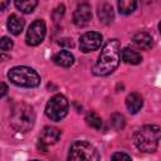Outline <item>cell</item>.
<instances>
[{
    "label": "cell",
    "instance_id": "1",
    "mask_svg": "<svg viewBox=\"0 0 161 161\" xmlns=\"http://www.w3.org/2000/svg\"><path fill=\"white\" fill-rule=\"evenodd\" d=\"M119 42L117 39L108 40L103 49L101 50V54L98 57V60L93 65V73L96 75H108L111 74L119 64L121 57H119Z\"/></svg>",
    "mask_w": 161,
    "mask_h": 161
},
{
    "label": "cell",
    "instance_id": "2",
    "mask_svg": "<svg viewBox=\"0 0 161 161\" xmlns=\"http://www.w3.org/2000/svg\"><path fill=\"white\" fill-rule=\"evenodd\" d=\"M10 123L18 132L30 131L35 123V113L33 111V107L24 102L14 104L10 113Z\"/></svg>",
    "mask_w": 161,
    "mask_h": 161
},
{
    "label": "cell",
    "instance_id": "3",
    "mask_svg": "<svg viewBox=\"0 0 161 161\" xmlns=\"http://www.w3.org/2000/svg\"><path fill=\"white\" fill-rule=\"evenodd\" d=\"M160 141V127L157 125H147L137 130L133 135L135 146L142 152H155Z\"/></svg>",
    "mask_w": 161,
    "mask_h": 161
},
{
    "label": "cell",
    "instance_id": "4",
    "mask_svg": "<svg viewBox=\"0 0 161 161\" xmlns=\"http://www.w3.org/2000/svg\"><path fill=\"white\" fill-rule=\"evenodd\" d=\"M8 78L16 86L20 87H26V88H31V87H36L40 83V77L39 74L29 67H14L9 70L8 73Z\"/></svg>",
    "mask_w": 161,
    "mask_h": 161
},
{
    "label": "cell",
    "instance_id": "5",
    "mask_svg": "<svg viewBox=\"0 0 161 161\" xmlns=\"http://www.w3.org/2000/svg\"><path fill=\"white\" fill-rule=\"evenodd\" d=\"M68 161H99V153L89 142L75 141L69 148Z\"/></svg>",
    "mask_w": 161,
    "mask_h": 161
},
{
    "label": "cell",
    "instance_id": "6",
    "mask_svg": "<svg viewBox=\"0 0 161 161\" xmlns=\"http://www.w3.org/2000/svg\"><path fill=\"white\" fill-rule=\"evenodd\" d=\"M68 113V101L63 94L53 96L45 107V114L52 121H60Z\"/></svg>",
    "mask_w": 161,
    "mask_h": 161
},
{
    "label": "cell",
    "instance_id": "7",
    "mask_svg": "<svg viewBox=\"0 0 161 161\" xmlns=\"http://www.w3.org/2000/svg\"><path fill=\"white\" fill-rule=\"evenodd\" d=\"M45 31H47V28H45V24L43 20L38 19V20L33 21L26 33V38H25L26 44L31 45V47L40 44L45 36Z\"/></svg>",
    "mask_w": 161,
    "mask_h": 161
},
{
    "label": "cell",
    "instance_id": "8",
    "mask_svg": "<svg viewBox=\"0 0 161 161\" xmlns=\"http://www.w3.org/2000/svg\"><path fill=\"white\" fill-rule=\"evenodd\" d=\"M102 43V35L97 31H88L84 33L79 38V48L82 52L88 53L92 50H97L101 47Z\"/></svg>",
    "mask_w": 161,
    "mask_h": 161
},
{
    "label": "cell",
    "instance_id": "9",
    "mask_svg": "<svg viewBox=\"0 0 161 161\" xmlns=\"http://www.w3.org/2000/svg\"><path fill=\"white\" fill-rule=\"evenodd\" d=\"M92 18V9H91V5L87 4V3H82L79 4L75 10H74V14H73V21L77 26H84L89 23Z\"/></svg>",
    "mask_w": 161,
    "mask_h": 161
},
{
    "label": "cell",
    "instance_id": "10",
    "mask_svg": "<svg viewBox=\"0 0 161 161\" xmlns=\"http://www.w3.org/2000/svg\"><path fill=\"white\" fill-rule=\"evenodd\" d=\"M60 137V131L57 128V127H52V126H48V127H44V130L42 131V135H40V143L42 145H53L55 143Z\"/></svg>",
    "mask_w": 161,
    "mask_h": 161
},
{
    "label": "cell",
    "instance_id": "11",
    "mask_svg": "<svg viewBox=\"0 0 161 161\" xmlns=\"http://www.w3.org/2000/svg\"><path fill=\"white\" fill-rule=\"evenodd\" d=\"M97 14H98L99 21H101L102 24H104V25L111 24L112 20H113V18H114L113 8H112V5L108 4V3H103L102 5H99Z\"/></svg>",
    "mask_w": 161,
    "mask_h": 161
},
{
    "label": "cell",
    "instance_id": "12",
    "mask_svg": "<svg viewBox=\"0 0 161 161\" xmlns=\"http://www.w3.org/2000/svg\"><path fill=\"white\" fill-rule=\"evenodd\" d=\"M132 40H133V43H135L138 48L145 49V50L152 48V45H153V39H152V36H151L148 33H145V31L136 33V34L133 35Z\"/></svg>",
    "mask_w": 161,
    "mask_h": 161
},
{
    "label": "cell",
    "instance_id": "13",
    "mask_svg": "<svg viewBox=\"0 0 161 161\" xmlns=\"http://www.w3.org/2000/svg\"><path fill=\"white\" fill-rule=\"evenodd\" d=\"M142 104H143V99H142L141 94H138V93H136V92L128 94L127 98H126V107H127V109H128L131 113L138 112V111L141 109Z\"/></svg>",
    "mask_w": 161,
    "mask_h": 161
},
{
    "label": "cell",
    "instance_id": "14",
    "mask_svg": "<svg viewBox=\"0 0 161 161\" xmlns=\"http://www.w3.org/2000/svg\"><path fill=\"white\" fill-rule=\"evenodd\" d=\"M119 57L125 63H128V64H138L142 60L141 54L131 48H123L119 53Z\"/></svg>",
    "mask_w": 161,
    "mask_h": 161
},
{
    "label": "cell",
    "instance_id": "15",
    "mask_svg": "<svg viewBox=\"0 0 161 161\" xmlns=\"http://www.w3.org/2000/svg\"><path fill=\"white\" fill-rule=\"evenodd\" d=\"M8 29L11 34L19 35L24 29V20L21 18H19L18 15H15V14L10 15L9 19H8Z\"/></svg>",
    "mask_w": 161,
    "mask_h": 161
},
{
    "label": "cell",
    "instance_id": "16",
    "mask_svg": "<svg viewBox=\"0 0 161 161\" xmlns=\"http://www.w3.org/2000/svg\"><path fill=\"white\" fill-rule=\"evenodd\" d=\"M53 60H54L55 64H58L60 67H64V68H68V67H70L73 64L74 57L67 50H60L53 57Z\"/></svg>",
    "mask_w": 161,
    "mask_h": 161
},
{
    "label": "cell",
    "instance_id": "17",
    "mask_svg": "<svg viewBox=\"0 0 161 161\" xmlns=\"http://www.w3.org/2000/svg\"><path fill=\"white\" fill-rule=\"evenodd\" d=\"M86 121H87V125L94 130H101L102 126H103V122H102V118L96 113V112H88L87 116H86Z\"/></svg>",
    "mask_w": 161,
    "mask_h": 161
},
{
    "label": "cell",
    "instance_id": "18",
    "mask_svg": "<svg viewBox=\"0 0 161 161\" xmlns=\"http://www.w3.org/2000/svg\"><path fill=\"white\" fill-rule=\"evenodd\" d=\"M118 11L119 14H123V15H128L131 14L135 9H136V1L133 0H121L118 1Z\"/></svg>",
    "mask_w": 161,
    "mask_h": 161
},
{
    "label": "cell",
    "instance_id": "19",
    "mask_svg": "<svg viewBox=\"0 0 161 161\" xmlns=\"http://www.w3.org/2000/svg\"><path fill=\"white\" fill-rule=\"evenodd\" d=\"M38 5V1H35V0H18V1H15V6L20 10V11H23V13H31L33 10H34V8Z\"/></svg>",
    "mask_w": 161,
    "mask_h": 161
},
{
    "label": "cell",
    "instance_id": "20",
    "mask_svg": "<svg viewBox=\"0 0 161 161\" xmlns=\"http://www.w3.org/2000/svg\"><path fill=\"white\" fill-rule=\"evenodd\" d=\"M109 123H111V126H112L114 130H121V128L125 127V123H126V122H125V117H123L122 114L114 113V114L111 116Z\"/></svg>",
    "mask_w": 161,
    "mask_h": 161
},
{
    "label": "cell",
    "instance_id": "21",
    "mask_svg": "<svg viewBox=\"0 0 161 161\" xmlns=\"http://www.w3.org/2000/svg\"><path fill=\"white\" fill-rule=\"evenodd\" d=\"M11 48H13V42H11L10 38H8V36L0 38V49H1V50L8 52V50H10Z\"/></svg>",
    "mask_w": 161,
    "mask_h": 161
},
{
    "label": "cell",
    "instance_id": "22",
    "mask_svg": "<svg viewBox=\"0 0 161 161\" xmlns=\"http://www.w3.org/2000/svg\"><path fill=\"white\" fill-rule=\"evenodd\" d=\"M111 161H132V160H131V157H130L127 153H125V152H116V153H113Z\"/></svg>",
    "mask_w": 161,
    "mask_h": 161
},
{
    "label": "cell",
    "instance_id": "23",
    "mask_svg": "<svg viewBox=\"0 0 161 161\" xmlns=\"http://www.w3.org/2000/svg\"><path fill=\"white\" fill-rule=\"evenodd\" d=\"M63 14H64V6H63V5H59V6H57V8L54 9V11H53V19H54V20H59V19L63 16Z\"/></svg>",
    "mask_w": 161,
    "mask_h": 161
},
{
    "label": "cell",
    "instance_id": "24",
    "mask_svg": "<svg viewBox=\"0 0 161 161\" xmlns=\"http://www.w3.org/2000/svg\"><path fill=\"white\" fill-rule=\"evenodd\" d=\"M59 45H62V47H67V48H72V47H73V42H72V39L64 38V39L59 40Z\"/></svg>",
    "mask_w": 161,
    "mask_h": 161
},
{
    "label": "cell",
    "instance_id": "25",
    "mask_svg": "<svg viewBox=\"0 0 161 161\" xmlns=\"http://www.w3.org/2000/svg\"><path fill=\"white\" fill-rule=\"evenodd\" d=\"M8 93V86L3 82H0V98H3Z\"/></svg>",
    "mask_w": 161,
    "mask_h": 161
},
{
    "label": "cell",
    "instance_id": "26",
    "mask_svg": "<svg viewBox=\"0 0 161 161\" xmlns=\"http://www.w3.org/2000/svg\"><path fill=\"white\" fill-rule=\"evenodd\" d=\"M9 5V1H0V10H4Z\"/></svg>",
    "mask_w": 161,
    "mask_h": 161
},
{
    "label": "cell",
    "instance_id": "27",
    "mask_svg": "<svg viewBox=\"0 0 161 161\" xmlns=\"http://www.w3.org/2000/svg\"><path fill=\"white\" fill-rule=\"evenodd\" d=\"M6 58H8L6 55H4V54H1V53H0V62H3V60H4V59H6Z\"/></svg>",
    "mask_w": 161,
    "mask_h": 161
},
{
    "label": "cell",
    "instance_id": "28",
    "mask_svg": "<svg viewBox=\"0 0 161 161\" xmlns=\"http://www.w3.org/2000/svg\"><path fill=\"white\" fill-rule=\"evenodd\" d=\"M31 161H39V160H31Z\"/></svg>",
    "mask_w": 161,
    "mask_h": 161
}]
</instances>
